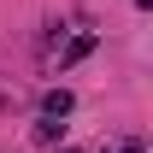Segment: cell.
I'll use <instances>...</instances> for the list:
<instances>
[{
	"label": "cell",
	"instance_id": "cell-1",
	"mask_svg": "<svg viewBox=\"0 0 153 153\" xmlns=\"http://www.w3.org/2000/svg\"><path fill=\"white\" fill-rule=\"evenodd\" d=\"M88 53H94V30H76V36L65 41V53H59V71H71V65H82Z\"/></svg>",
	"mask_w": 153,
	"mask_h": 153
},
{
	"label": "cell",
	"instance_id": "cell-2",
	"mask_svg": "<svg viewBox=\"0 0 153 153\" xmlns=\"http://www.w3.org/2000/svg\"><path fill=\"white\" fill-rule=\"evenodd\" d=\"M71 106H76V100H71V88H53V94L41 100V118H65Z\"/></svg>",
	"mask_w": 153,
	"mask_h": 153
},
{
	"label": "cell",
	"instance_id": "cell-3",
	"mask_svg": "<svg viewBox=\"0 0 153 153\" xmlns=\"http://www.w3.org/2000/svg\"><path fill=\"white\" fill-rule=\"evenodd\" d=\"M59 135H65V124H59V118H41V124H36V141H41V147H53Z\"/></svg>",
	"mask_w": 153,
	"mask_h": 153
},
{
	"label": "cell",
	"instance_id": "cell-4",
	"mask_svg": "<svg viewBox=\"0 0 153 153\" xmlns=\"http://www.w3.org/2000/svg\"><path fill=\"white\" fill-rule=\"evenodd\" d=\"M124 153H147V147H141V141H130V147H124Z\"/></svg>",
	"mask_w": 153,
	"mask_h": 153
},
{
	"label": "cell",
	"instance_id": "cell-5",
	"mask_svg": "<svg viewBox=\"0 0 153 153\" xmlns=\"http://www.w3.org/2000/svg\"><path fill=\"white\" fill-rule=\"evenodd\" d=\"M135 6H141V12H153V0H135Z\"/></svg>",
	"mask_w": 153,
	"mask_h": 153
}]
</instances>
